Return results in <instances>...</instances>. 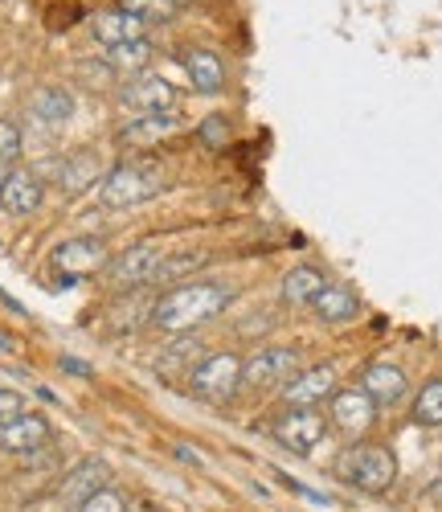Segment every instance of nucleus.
<instances>
[{"label": "nucleus", "instance_id": "obj_31", "mask_svg": "<svg viewBox=\"0 0 442 512\" xmlns=\"http://www.w3.org/2000/svg\"><path fill=\"white\" fill-rule=\"evenodd\" d=\"M62 369H66V373H82V377L91 373V365H82V361H74V357H62Z\"/></svg>", "mask_w": 442, "mask_h": 512}, {"label": "nucleus", "instance_id": "obj_32", "mask_svg": "<svg viewBox=\"0 0 442 512\" xmlns=\"http://www.w3.org/2000/svg\"><path fill=\"white\" fill-rule=\"evenodd\" d=\"M430 496L442 504V463H438V476H434V484H430Z\"/></svg>", "mask_w": 442, "mask_h": 512}, {"label": "nucleus", "instance_id": "obj_26", "mask_svg": "<svg viewBox=\"0 0 442 512\" xmlns=\"http://www.w3.org/2000/svg\"><path fill=\"white\" fill-rule=\"evenodd\" d=\"M414 422L418 426H442V377L426 381L414 398Z\"/></svg>", "mask_w": 442, "mask_h": 512}, {"label": "nucleus", "instance_id": "obj_30", "mask_svg": "<svg viewBox=\"0 0 442 512\" xmlns=\"http://www.w3.org/2000/svg\"><path fill=\"white\" fill-rule=\"evenodd\" d=\"M17 414H25V402H21V394H13V390H0V426H5V422H13Z\"/></svg>", "mask_w": 442, "mask_h": 512}, {"label": "nucleus", "instance_id": "obj_16", "mask_svg": "<svg viewBox=\"0 0 442 512\" xmlns=\"http://www.w3.org/2000/svg\"><path fill=\"white\" fill-rule=\"evenodd\" d=\"M107 480H111V467H107L103 459H86V463H78L74 472L62 480V500H66L70 508H78L82 500H91L95 492H103Z\"/></svg>", "mask_w": 442, "mask_h": 512}, {"label": "nucleus", "instance_id": "obj_11", "mask_svg": "<svg viewBox=\"0 0 442 512\" xmlns=\"http://www.w3.org/2000/svg\"><path fill=\"white\" fill-rule=\"evenodd\" d=\"M50 447V422L41 414H17L13 422L0 426V451L5 455H41Z\"/></svg>", "mask_w": 442, "mask_h": 512}, {"label": "nucleus", "instance_id": "obj_25", "mask_svg": "<svg viewBox=\"0 0 442 512\" xmlns=\"http://www.w3.org/2000/svg\"><path fill=\"white\" fill-rule=\"evenodd\" d=\"M119 9L140 17L144 25H168L176 17V9H181V0H123Z\"/></svg>", "mask_w": 442, "mask_h": 512}, {"label": "nucleus", "instance_id": "obj_8", "mask_svg": "<svg viewBox=\"0 0 442 512\" xmlns=\"http://www.w3.org/2000/svg\"><path fill=\"white\" fill-rule=\"evenodd\" d=\"M328 422L336 426L340 435L361 439L369 426L377 422V406H373V398L361 386L357 390H336L332 394V406H328Z\"/></svg>", "mask_w": 442, "mask_h": 512}, {"label": "nucleus", "instance_id": "obj_22", "mask_svg": "<svg viewBox=\"0 0 442 512\" xmlns=\"http://www.w3.org/2000/svg\"><path fill=\"white\" fill-rule=\"evenodd\" d=\"M29 107H33V115H37L41 123L58 127V123H66V119L74 115V95H70L66 87H41Z\"/></svg>", "mask_w": 442, "mask_h": 512}, {"label": "nucleus", "instance_id": "obj_15", "mask_svg": "<svg viewBox=\"0 0 442 512\" xmlns=\"http://www.w3.org/2000/svg\"><path fill=\"white\" fill-rule=\"evenodd\" d=\"M361 390L373 398V406H397L410 390V377L397 365H389V361H373L361 373Z\"/></svg>", "mask_w": 442, "mask_h": 512}, {"label": "nucleus", "instance_id": "obj_3", "mask_svg": "<svg viewBox=\"0 0 442 512\" xmlns=\"http://www.w3.org/2000/svg\"><path fill=\"white\" fill-rule=\"evenodd\" d=\"M340 472L352 488H361L369 496H381L393 488L397 480V459L389 447H377V443H357L344 459H340Z\"/></svg>", "mask_w": 442, "mask_h": 512}, {"label": "nucleus", "instance_id": "obj_27", "mask_svg": "<svg viewBox=\"0 0 442 512\" xmlns=\"http://www.w3.org/2000/svg\"><path fill=\"white\" fill-rule=\"evenodd\" d=\"M25 152V136H21V123L17 119H0V164H17Z\"/></svg>", "mask_w": 442, "mask_h": 512}, {"label": "nucleus", "instance_id": "obj_20", "mask_svg": "<svg viewBox=\"0 0 442 512\" xmlns=\"http://www.w3.org/2000/svg\"><path fill=\"white\" fill-rule=\"evenodd\" d=\"M91 29H95V37L103 41L107 50H111V46H123V41L144 37V21H140V17H131V13H123V9H107V13H99V17L91 21Z\"/></svg>", "mask_w": 442, "mask_h": 512}, {"label": "nucleus", "instance_id": "obj_5", "mask_svg": "<svg viewBox=\"0 0 442 512\" xmlns=\"http://www.w3.org/2000/svg\"><path fill=\"white\" fill-rule=\"evenodd\" d=\"M164 246L160 242H136V246H127L119 259L107 263V279L111 287L119 291H136V287H148L156 279V267L164 263Z\"/></svg>", "mask_w": 442, "mask_h": 512}, {"label": "nucleus", "instance_id": "obj_23", "mask_svg": "<svg viewBox=\"0 0 442 512\" xmlns=\"http://www.w3.org/2000/svg\"><path fill=\"white\" fill-rule=\"evenodd\" d=\"M107 62L123 74H144V66L152 62V41L148 37H136V41H123V46H111Z\"/></svg>", "mask_w": 442, "mask_h": 512}, {"label": "nucleus", "instance_id": "obj_28", "mask_svg": "<svg viewBox=\"0 0 442 512\" xmlns=\"http://www.w3.org/2000/svg\"><path fill=\"white\" fill-rule=\"evenodd\" d=\"M74 512H127V500H123V492L103 488V492H95L91 500H82Z\"/></svg>", "mask_w": 442, "mask_h": 512}, {"label": "nucleus", "instance_id": "obj_17", "mask_svg": "<svg viewBox=\"0 0 442 512\" xmlns=\"http://www.w3.org/2000/svg\"><path fill=\"white\" fill-rule=\"evenodd\" d=\"M181 66H185V74L193 82V91H201V95L226 91V66H221V58L213 50H185Z\"/></svg>", "mask_w": 442, "mask_h": 512}, {"label": "nucleus", "instance_id": "obj_24", "mask_svg": "<svg viewBox=\"0 0 442 512\" xmlns=\"http://www.w3.org/2000/svg\"><path fill=\"white\" fill-rule=\"evenodd\" d=\"M209 263V254L205 250H189V254H164V263L156 267V279L152 283H172V279H185L193 275L197 267Z\"/></svg>", "mask_w": 442, "mask_h": 512}, {"label": "nucleus", "instance_id": "obj_9", "mask_svg": "<svg viewBox=\"0 0 442 512\" xmlns=\"http://www.w3.org/2000/svg\"><path fill=\"white\" fill-rule=\"evenodd\" d=\"M328 435V414H320V406L312 410H287L275 426V439L287 447V451H312L320 439Z\"/></svg>", "mask_w": 442, "mask_h": 512}, {"label": "nucleus", "instance_id": "obj_4", "mask_svg": "<svg viewBox=\"0 0 442 512\" xmlns=\"http://www.w3.org/2000/svg\"><path fill=\"white\" fill-rule=\"evenodd\" d=\"M189 390H193V398H201L209 406L230 402L242 390V357L238 353H209V357H201L193 365V373H189Z\"/></svg>", "mask_w": 442, "mask_h": 512}, {"label": "nucleus", "instance_id": "obj_33", "mask_svg": "<svg viewBox=\"0 0 442 512\" xmlns=\"http://www.w3.org/2000/svg\"><path fill=\"white\" fill-rule=\"evenodd\" d=\"M5 173H9V168H5V164H0V181H5Z\"/></svg>", "mask_w": 442, "mask_h": 512}, {"label": "nucleus", "instance_id": "obj_1", "mask_svg": "<svg viewBox=\"0 0 442 512\" xmlns=\"http://www.w3.org/2000/svg\"><path fill=\"white\" fill-rule=\"evenodd\" d=\"M234 304V287L226 279H193L164 291L152 304V324L164 332H193L197 324L221 316Z\"/></svg>", "mask_w": 442, "mask_h": 512}, {"label": "nucleus", "instance_id": "obj_10", "mask_svg": "<svg viewBox=\"0 0 442 512\" xmlns=\"http://www.w3.org/2000/svg\"><path fill=\"white\" fill-rule=\"evenodd\" d=\"M123 107L152 115V111H176V87L160 74H131V82L119 91Z\"/></svg>", "mask_w": 442, "mask_h": 512}, {"label": "nucleus", "instance_id": "obj_19", "mask_svg": "<svg viewBox=\"0 0 442 512\" xmlns=\"http://www.w3.org/2000/svg\"><path fill=\"white\" fill-rule=\"evenodd\" d=\"M324 287H328L324 271L303 263V267H295V271H287V275H283L279 295H283V304H291V308H307V304H312Z\"/></svg>", "mask_w": 442, "mask_h": 512}, {"label": "nucleus", "instance_id": "obj_29", "mask_svg": "<svg viewBox=\"0 0 442 512\" xmlns=\"http://www.w3.org/2000/svg\"><path fill=\"white\" fill-rule=\"evenodd\" d=\"M201 140H205L209 148H226V144H230V123H226V115H209V119L201 123Z\"/></svg>", "mask_w": 442, "mask_h": 512}, {"label": "nucleus", "instance_id": "obj_2", "mask_svg": "<svg viewBox=\"0 0 442 512\" xmlns=\"http://www.w3.org/2000/svg\"><path fill=\"white\" fill-rule=\"evenodd\" d=\"M164 189V173L148 160H131V164H115L111 173H103L99 181V201L107 209H131L144 205Z\"/></svg>", "mask_w": 442, "mask_h": 512}, {"label": "nucleus", "instance_id": "obj_12", "mask_svg": "<svg viewBox=\"0 0 442 512\" xmlns=\"http://www.w3.org/2000/svg\"><path fill=\"white\" fill-rule=\"evenodd\" d=\"M336 394V369L332 365H316V369H299L287 386H283V402L291 410H312L324 398Z\"/></svg>", "mask_w": 442, "mask_h": 512}, {"label": "nucleus", "instance_id": "obj_6", "mask_svg": "<svg viewBox=\"0 0 442 512\" xmlns=\"http://www.w3.org/2000/svg\"><path fill=\"white\" fill-rule=\"evenodd\" d=\"M299 349H258L250 361H242V386L250 390H283L299 373Z\"/></svg>", "mask_w": 442, "mask_h": 512}, {"label": "nucleus", "instance_id": "obj_13", "mask_svg": "<svg viewBox=\"0 0 442 512\" xmlns=\"http://www.w3.org/2000/svg\"><path fill=\"white\" fill-rule=\"evenodd\" d=\"M41 201H46V189L29 168H9L5 181H0V209L13 213V218H33Z\"/></svg>", "mask_w": 442, "mask_h": 512}, {"label": "nucleus", "instance_id": "obj_18", "mask_svg": "<svg viewBox=\"0 0 442 512\" xmlns=\"http://www.w3.org/2000/svg\"><path fill=\"white\" fill-rule=\"evenodd\" d=\"M312 308H316V320L320 324H352V320L361 316V300L348 287H340V283H328L316 295V300H312Z\"/></svg>", "mask_w": 442, "mask_h": 512}, {"label": "nucleus", "instance_id": "obj_21", "mask_svg": "<svg viewBox=\"0 0 442 512\" xmlns=\"http://www.w3.org/2000/svg\"><path fill=\"white\" fill-rule=\"evenodd\" d=\"M99 181H103V168H99V160L91 152H74V156H66L58 164V185L66 193H82V189H91Z\"/></svg>", "mask_w": 442, "mask_h": 512}, {"label": "nucleus", "instance_id": "obj_14", "mask_svg": "<svg viewBox=\"0 0 442 512\" xmlns=\"http://www.w3.org/2000/svg\"><path fill=\"white\" fill-rule=\"evenodd\" d=\"M181 115L176 111H152V115H140V119H131L123 132H119V140L127 144V148H152V144H164V140H172L176 132H181Z\"/></svg>", "mask_w": 442, "mask_h": 512}, {"label": "nucleus", "instance_id": "obj_7", "mask_svg": "<svg viewBox=\"0 0 442 512\" xmlns=\"http://www.w3.org/2000/svg\"><path fill=\"white\" fill-rule=\"evenodd\" d=\"M54 275L62 283H74V279H86V275H95L107 267V246L103 238H70L54 250V259H50Z\"/></svg>", "mask_w": 442, "mask_h": 512}]
</instances>
